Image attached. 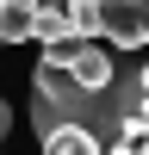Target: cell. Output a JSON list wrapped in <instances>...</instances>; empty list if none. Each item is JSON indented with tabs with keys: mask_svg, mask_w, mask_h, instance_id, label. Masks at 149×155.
Instances as JSON below:
<instances>
[{
	"mask_svg": "<svg viewBox=\"0 0 149 155\" xmlns=\"http://www.w3.org/2000/svg\"><path fill=\"white\" fill-rule=\"evenodd\" d=\"M149 87H143V68L137 62H118V74H112L106 87H87L74 68H56V62H37L31 74V124H37V143H44L50 130H62V124H74V130L99 137L106 155L124 143V130L137 124V112H143Z\"/></svg>",
	"mask_w": 149,
	"mask_h": 155,
	"instance_id": "1",
	"label": "cell"
},
{
	"mask_svg": "<svg viewBox=\"0 0 149 155\" xmlns=\"http://www.w3.org/2000/svg\"><path fill=\"white\" fill-rule=\"evenodd\" d=\"M99 37H112L118 50L149 44V0H99Z\"/></svg>",
	"mask_w": 149,
	"mask_h": 155,
	"instance_id": "2",
	"label": "cell"
},
{
	"mask_svg": "<svg viewBox=\"0 0 149 155\" xmlns=\"http://www.w3.org/2000/svg\"><path fill=\"white\" fill-rule=\"evenodd\" d=\"M37 19H44V0H0V44L37 37Z\"/></svg>",
	"mask_w": 149,
	"mask_h": 155,
	"instance_id": "3",
	"label": "cell"
},
{
	"mask_svg": "<svg viewBox=\"0 0 149 155\" xmlns=\"http://www.w3.org/2000/svg\"><path fill=\"white\" fill-rule=\"evenodd\" d=\"M44 155H106V143L87 137V130H74V124H62V130L44 137Z\"/></svg>",
	"mask_w": 149,
	"mask_h": 155,
	"instance_id": "4",
	"label": "cell"
},
{
	"mask_svg": "<svg viewBox=\"0 0 149 155\" xmlns=\"http://www.w3.org/2000/svg\"><path fill=\"white\" fill-rule=\"evenodd\" d=\"M93 56V37L74 31V37H56V44H44V62H56V68H81V62Z\"/></svg>",
	"mask_w": 149,
	"mask_h": 155,
	"instance_id": "5",
	"label": "cell"
},
{
	"mask_svg": "<svg viewBox=\"0 0 149 155\" xmlns=\"http://www.w3.org/2000/svg\"><path fill=\"white\" fill-rule=\"evenodd\" d=\"M68 12H74V25L87 37H99V0H68Z\"/></svg>",
	"mask_w": 149,
	"mask_h": 155,
	"instance_id": "6",
	"label": "cell"
},
{
	"mask_svg": "<svg viewBox=\"0 0 149 155\" xmlns=\"http://www.w3.org/2000/svg\"><path fill=\"white\" fill-rule=\"evenodd\" d=\"M6 124H12V112H6V99H0V137H6Z\"/></svg>",
	"mask_w": 149,
	"mask_h": 155,
	"instance_id": "7",
	"label": "cell"
},
{
	"mask_svg": "<svg viewBox=\"0 0 149 155\" xmlns=\"http://www.w3.org/2000/svg\"><path fill=\"white\" fill-rule=\"evenodd\" d=\"M143 87H149V62H143Z\"/></svg>",
	"mask_w": 149,
	"mask_h": 155,
	"instance_id": "8",
	"label": "cell"
}]
</instances>
